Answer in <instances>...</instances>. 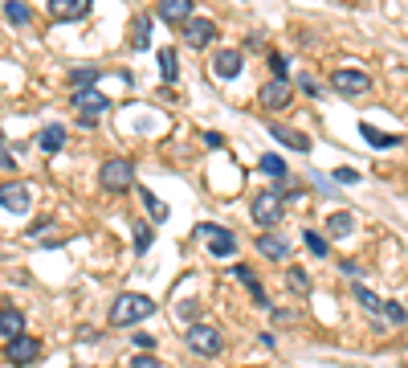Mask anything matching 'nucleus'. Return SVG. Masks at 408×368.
I'll list each match as a JSON object with an SVG mask.
<instances>
[{"mask_svg": "<svg viewBox=\"0 0 408 368\" xmlns=\"http://www.w3.org/2000/svg\"><path fill=\"white\" fill-rule=\"evenodd\" d=\"M282 209H286V193L265 188V193H258V197L249 201V217L258 221L261 229H274L277 221H282Z\"/></svg>", "mask_w": 408, "mask_h": 368, "instance_id": "nucleus-2", "label": "nucleus"}, {"mask_svg": "<svg viewBox=\"0 0 408 368\" xmlns=\"http://www.w3.org/2000/svg\"><path fill=\"white\" fill-rule=\"evenodd\" d=\"M302 242H307V250L314 254V258H326V237L323 234H310V229H307V234H302Z\"/></svg>", "mask_w": 408, "mask_h": 368, "instance_id": "nucleus-29", "label": "nucleus"}, {"mask_svg": "<svg viewBox=\"0 0 408 368\" xmlns=\"http://www.w3.org/2000/svg\"><path fill=\"white\" fill-rule=\"evenodd\" d=\"M286 102H290V86L282 82V78H274V82L261 86V107H265V111H282Z\"/></svg>", "mask_w": 408, "mask_h": 368, "instance_id": "nucleus-14", "label": "nucleus"}, {"mask_svg": "<svg viewBox=\"0 0 408 368\" xmlns=\"http://www.w3.org/2000/svg\"><path fill=\"white\" fill-rule=\"evenodd\" d=\"M286 283H290L294 295H310V278H307V270H302V266H290V270H286Z\"/></svg>", "mask_w": 408, "mask_h": 368, "instance_id": "nucleus-26", "label": "nucleus"}, {"mask_svg": "<svg viewBox=\"0 0 408 368\" xmlns=\"http://www.w3.org/2000/svg\"><path fill=\"white\" fill-rule=\"evenodd\" d=\"M147 37H151V25H147V21L139 17V21H135V33H131V45H135V50H143Z\"/></svg>", "mask_w": 408, "mask_h": 368, "instance_id": "nucleus-30", "label": "nucleus"}, {"mask_svg": "<svg viewBox=\"0 0 408 368\" xmlns=\"http://www.w3.org/2000/svg\"><path fill=\"white\" fill-rule=\"evenodd\" d=\"M298 86H302V94H310V99H319V82H314L310 74H302V78H298Z\"/></svg>", "mask_w": 408, "mask_h": 368, "instance_id": "nucleus-33", "label": "nucleus"}, {"mask_svg": "<svg viewBox=\"0 0 408 368\" xmlns=\"http://www.w3.org/2000/svg\"><path fill=\"white\" fill-rule=\"evenodd\" d=\"M384 319H388L392 328H404V323H408V311L400 307V303H384Z\"/></svg>", "mask_w": 408, "mask_h": 368, "instance_id": "nucleus-28", "label": "nucleus"}, {"mask_svg": "<svg viewBox=\"0 0 408 368\" xmlns=\"http://www.w3.org/2000/svg\"><path fill=\"white\" fill-rule=\"evenodd\" d=\"M270 70H274V78L286 82V70H290V58H282V53H270Z\"/></svg>", "mask_w": 408, "mask_h": 368, "instance_id": "nucleus-31", "label": "nucleus"}, {"mask_svg": "<svg viewBox=\"0 0 408 368\" xmlns=\"http://www.w3.org/2000/svg\"><path fill=\"white\" fill-rule=\"evenodd\" d=\"M261 172H265V176H277V180H282V176H286V160L270 151V156H261Z\"/></svg>", "mask_w": 408, "mask_h": 368, "instance_id": "nucleus-27", "label": "nucleus"}, {"mask_svg": "<svg viewBox=\"0 0 408 368\" xmlns=\"http://www.w3.org/2000/svg\"><path fill=\"white\" fill-rule=\"evenodd\" d=\"M98 184H102L106 193H127L131 184H135V164L123 160V156L102 160V168H98Z\"/></svg>", "mask_w": 408, "mask_h": 368, "instance_id": "nucleus-3", "label": "nucleus"}, {"mask_svg": "<svg viewBox=\"0 0 408 368\" xmlns=\"http://www.w3.org/2000/svg\"><path fill=\"white\" fill-rule=\"evenodd\" d=\"M90 4H94V0H49L45 9L53 21H78L90 13Z\"/></svg>", "mask_w": 408, "mask_h": 368, "instance_id": "nucleus-11", "label": "nucleus"}, {"mask_svg": "<svg viewBox=\"0 0 408 368\" xmlns=\"http://www.w3.org/2000/svg\"><path fill=\"white\" fill-rule=\"evenodd\" d=\"M355 299H359V307H368L372 315H384V299H380L375 291H368V286H355Z\"/></svg>", "mask_w": 408, "mask_h": 368, "instance_id": "nucleus-23", "label": "nucleus"}, {"mask_svg": "<svg viewBox=\"0 0 408 368\" xmlns=\"http://www.w3.org/2000/svg\"><path fill=\"white\" fill-rule=\"evenodd\" d=\"M4 17L13 21V25H29V21H33V9L25 4V0H9V4H4Z\"/></svg>", "mask_w": 408, "mask_h": 368, "instance_id": "nucleus-22", "label": "nucleus"}, {"mask_svg": "<svg viewBox=\"0 0 408 368\" xmlns=\"http://www.w3.org/2000/svg\"><path fill=\"white\" fill-rule=\"evenodd\" d=\"M184 344H188L196 356H209V360H212V356H221V352H225V335L216 332L212 323H192V328L184 332Z\"/></svg>", "mask_w": 408, "mask_h": 368, "instance_id": "nucleus-4", "label": "nucleus"}, {"mask_svg": "<svg viewBox=\"0 0 408 368\" xmlns=\"http://www.w3.org/2000/svg\"><path fill=\"white\" fill-rule=\"evenodd\" d=\"M245 66V58L237 50H216V58H212V70L221 74V78H237Z\"/></svg>", "mask_w": 408, "mask_h": 368, "instance_id": "nucleus-15", "label": "nucleus"}, {"mask_svg": "<svg viewBox=\"0 0 408 368\" xmlns=\"http://www.w3.org/2000/svg\"><path fill=\"white\" fill-rule=\"evenodd\" d=\"M139 201H143V209H147L155 221H167V205H163L155 193H147V188H143V193H139Z\"/></svg>", "mask_w": 408, "mask_h": 368, "instance_id": "nucleus-25", "label": "nucleus"}, {"mask_svg": "<svg viewBox=\"0 0 408 368\" xmlns=\"http://www.w3.org/2000/svg\"><path fill=\"white\" fill-rule=\"evenodd\" d=\"M270 135H274L282 148H290V151H310V135H307V131H298V127L274 123V127H270Z\"/></svg>", "mask_w": 408, "mask_h": 368, "instance_id": "nucleus-12", "label": "nucleus"}, {"mask_svg": "<svg viewBox=\"0 0 408 368\" xmlns=\"http://www.w3.org/2000/svg\"><path fill=\"white\" fill-rule=\"evenodd\" d=\"M37 148L49 151V156H53V151H62V148H65V127H62V123H49V127H41V135H37Z\"/></svg>", "mask_w": 408, "mask_h": 368, "instance_id": "nucleus-16", "label": "nucleus"}, {"mask_svg": "<svg viewBox=\"0 0 408 368\" xmlns=\"http://www.w3.org/2000/svg\"><path fill=\"white\" fill-rule=\"evenodd\" d=\"M155 315V299H147V295H135V291H127V295H118L111 307V323L114 328H135V323H143V319Z\"/></svg>", "mask_w": 408, "mask_h": 368, "instance_id": "nucleus-1", "label": "nucleus"}, {"mask_svg": "<svg viewBox=\"0 0 408 368\" xmlns=\"http://www.w3.org/2000/svg\"><path fill=\"white\" fill-rule=\"evenodd\" d=\"M4 356H9V364L16 368H29L37 356H41V344L33 340V335H16V340H9V348H4Z\"/></svg>", "mask_w": 408, "mask_h": 368, "instance_id": "nucleus-7", "label": "nucleus"}, {"mask_svg": "<svg viewBox=\"0 0 408 368\" xmlns=\"http://www.w3.org/2000/svg\"><path fill=\"white\" fill-rule=\"evenodd\" d=\"M258 250L265 254V258H290V246H286V242H282V237H274V234H261L258 237Z\"/></svg>", "mask_w": 408, "mask_h": 368, "instance_id": "nucleus-18", "label": "nucleus"}, {"mask_svg": "<svg viewBox=\"0 0 408 368\" xmlns=\"http://www.w3.org/2000/svg\"><path fill=\"white\" fill-rule=\"evenodd\" d=\"M359 135H363V139H368L372 148H396V144H400L396 135H384V131H375L372 123H363V127H359Z\"/></svg>", "mask_w": 408, "mask_h": 368, "instance_id": "nucleus-21", "label": "nucleus"}, {"mask_svg": "<svg viewBox=\"0 0 408 368\" xmlns=\"http://www.w3.org/2000/svg\"><path fill=\"white\" fill-rule=\"evenodd\" d=\"M331 86L339 90L343 99H363V94L372 90V78H368L363 70H335V74H331Z\"/></svg>", "mask_w": 408, "mask_h": 368, "instance_id": "nucleus-5", "label": "nucleus"}, {"mask_svg": "<svg viewBox=\"0 0 408 368\" xmlns=\"http://www.w3.org/2000/svg\"><path fill=\"white\" fill-rule=\"evenodd\" d=\"M200 234L209 237L212 258H233V254H237V237L228 234L225 225H200Z\"/></svg>", "mask_w": 408, "mask_h": 368, "instance_id": "nucleus-8", "label": "nucleus"}, {"mask_svg": "<svg viewBox=\"0 0 408 368\" xmlns=\"http://www.w3.org/2000/svg\"><path fill=\"white\" fill-rule=\"evenodd\" d=\"M106 107H111V99H106V94H98L94 86L74 94V111L82 115V127H90V123H94V115H102Z\"/></svg>", "mask_w": 408, "mask_h": 368, "instance_id": "nucleus-6", "label": "nucleus"}, {"mask_svg": "<svg viewBox=\"0 0 408 368\" xmlns=\"http://www.w3.org/2000/svg\"><path fill=\"white\" fill-rule=\"evenodd\" d=\"M0 335H4V340L25 335V315H21L16 307H4V311H0Z\"/></svg>", "mask_w": 408, "mask_h": 368, "instance_id": "nucleus-17", "label": "nucleus"}, {"mask_svg": "<svg viewBox=\"0 0 408 368\" xmlns=\"http://www.w3.org/2000/svg\"><path fill=\"white\" fill-rule=\"evenodd\" d=\"M135 348L151 352V348H155V335H147V332H135Z\"/></svg>", "mask_w": 408, "mask_h": 368, "instance_id": "nucleus-34", "label": "nucleus"}, {"mask_svg": "<svg viewBox=\"0 0 408 368\" xmlns=\"http://www.w3.org/2000/svg\"><path fill=\"white\" fill-rule=\"evenodd\" d=\"M335 184H359V172L355 168H339V172H335Z\"/></svg>", "mask_w": 408, "mask_h": 368, "instance_id": "nucleus-32", "label": "nucleus"}, {"mask_svg": "<svg viewBox=\"0 0 408 368\" xmlns=\"http://www.w3.org/2000/svg\"><path fill=\"white\" fill-rule=\"evenodd\" d=\"M326 229H331V237H351L355 234V217H351V213H331V217H326Z\"/></svg>", "mask_w": 408, "mask_h": 368, "instance_id": "nucleus-19", "label": "nucleus"}, {"mask_svg": "<svg viewBox=\"0 0 408 368\" xmlns=\"http://www.w3.org/2000/svg\"><path fill=\"white\" fill-rule=\"evenodd\" d=\"M131 234H135V254H147V250H151V242H155V229H151L147 221H135V225H131Z\"/></svg>", "mask_w": 408, "mask_h": 368, "instance_id": "nucleus-20", "label": "nucleus"}, {"mask_svg": "<svg viewBox=\"0 0 408 368\" xmlns=\"http://www.w3.org/2000/svg\"><path fill=\"white\" fill-rule=\"evenodd\" d=\"M0 168H13V151L4 144V135H0Z\"/></svg>", "mask_w": 408, "mask_h": 368, "instance_id": "nucleus-36", "label": "nucleus"}, {"mask_svg": "<svg viewBox=\"0 0 408 368\" xmlns=\"http://www.w3.org/2000/svg\"><path fill=\"white\" fill-rule=\"evenodd\" d=\"M192 0H160V17L167 21V25H188L192 21Z\"/></svg>", "mask_w": 408, "mask_h": 368, "instance_id": "nucleus-13", "label": "nucleus"}, {"mask_svg": "<svg viewBox=\"0 0 408 368\" xmlns=\"http://www.w3.org/2000/svg\"><path fill=\"white\" fill-rule=\"evenodd\" d=\"M131 368H163V364L155 360V356H135V360H131Z\"/></svg>", "mask_w": 408, "mask_h": 368, "instance_id": "nucleus-35", "label": "nucleus"}, {"mask_svg": "<svg viewBox=\"0 0 408 368\" xmlns=\"http://www.w3.org/2000/svg\"><path fill=\"white\" fill-rule=\"evenodd\" d=\"M29 188L25 184H16V180H9V184H0V205L9 209V213H29Z\"/></svg>", "mask_w": 408, "mask_h": 368, "instance_id": "nucleus-10", "label": "nucleus"}, {"mask_svg": "<svg viewBox=\"0 0 408 368\" xmlns=\"http://www.w3.org/2000/svg\"><path fill=\"white\" fill-rule=\"evenodd\" d=\"M160 74H163V82H176V78H180L176 50H160Z\"/></svg>", "mask_w": 408, "mask_h": 368, "instance_id": "nucleus-24", "label": "nucleus"}, {"mask_svg": "<svg viewBox=\"0 0 408 368\" xmlns=\"http://www.w3.org/2000/svg\"><path fill=\"white\" fill-rule=\"evenodd\" d=\"M212 37H216V25H212L209 17H192L188 25H184V41H188L192 50H204V45H212Z\"/></svg>", "mask_w": 408, "mask_h": 368, "instance_id": "nucleus-9", "label": "nucleus"}]
</instances>
